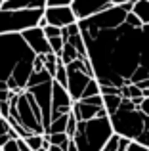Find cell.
<instances>
[{"label":"cell","mask_w":149,"mask_h":151,"mask_svg":"<svg viewBox=\"0 0 149 151\" xmlns=\"http://www.w3.org/2000/svg\"><path fill=\"white\" fill-rule=\"evenodd\" d=\"M90 65L100 86L134 82L149 88V25H142L132 12L115 27H92L78 21Z\"/></svg>","instance_id":"obj_1"},{"label":"cell","mask_w":149,"mask_h":151,"mask_svg":"<svg viewBox=\"0 0 149 151\" xmlns=\"http://www.w3.org/2000/svg\"><path fill=\"white\" fill-rule=\"evenodd\" d=\"M37 54L21 33L0 35V90H23L34 71Z\"/></svg>","instance_id":"obj_2"},{"label":"cell","mask_w":149,"mask_h":151,"mask_svg":"<svg viewBox=\"0 0 149 151\" xmlns=\"http://www.w3.org/2000/svg\"><path fill=\"white\" fill-rule=\"evenodd\" d=\"M0 115L10 121L19 138L46 132L44 115L27 88L17 92L0 90Z\"/></svg>","instance_id":"obj_3"},{"label":"cell","mask_w":149,"mask_h":151,"mask_svg":"<svg viewBox=\"0 0 149 151\" xmlns=\"http://www.w3.org/2000/svg\"><path fill=\"white\" fill-rule=\"evenodd\" d=\"M113 124L107 113L97 115L88 121H78L77 130L73 134V142L78 151H103V145L113 136Z\"/></svg>","instance_id":"obj_4"},{"label":"cell","mask_w":149,"mask_h":151,"mask_svg":"<svg viewBox=\"0 0 149 151\" xmlns=\"http://www.w3.org/2000/svg\"><path fill=\"white\" fill-rule=\"evenodd\" d=\"M109 119H111L115 134L124 136L128 140H138L145 130V126L149 124V117L138 109L136 101L128 100V98H122L119 109L109 115Z\"/></svg>","instance_id":"obj_5"},{"label":"cell","mask_w":149,"mask_h":151,"mask_svg":"<svg viewBox=\"0 0 149 151\" xmlns=\"http://www.w3.org/2000/svg\"><path fill=\"white\" fill-rule=\"evenodd\" d=\"M44 8H0V35L44 27Z\"/></svg>","instance_id":"obj_6"},{"label":"cell","mask_w":149,"mask_h":151,"mask_svg":"<svg viewBox=\"0 0 149 151\" xmlns=\"http://www.w3.org/2000/svg\"><path fill=\"white\" fill-rule=\"evenodd\" d=\"M65 67H67V90L71 94V98L77 101L84 96L88 82L94 78L92 65H90L88 58H82V59H74V61L67 63Z\"/></svg>","instance_id":"obj_7"},{"label":"cell","mask_w":149,"mask_h":151,"mask_svg":"<svg viewBox=\"0 0 149 151\" xmlns=\"http://www.w3.org/2000/svg\"><path fill=\"white\" fill-rule=\"evenodd\" d=\"M82 58H88V54H86L82 31L77 21L69 27H63V50H61L59 59L67 65V63L74 61V59H82Z\"/></svg>","instance_id":"obj_8"},{"label":"cell","mask_w":149,"mask_h":151,"mask_svg":"<svg viewBox=\"0 0 149 151\" xmlns=\"http://www.w3.org/2000/svg\"><path fill=\"white\" fill-rule=\"evenodd\" d=\"M130 2H134V0H73L71 8L77 19H84L94 14H100L103 10H109L113 6H122V4H130Z\"/></svg>","instance_id":"obj_9"},{"label":"cell","mask_w":149,"mask_h":151,"mask_svg":"<svg viewBox=\"0 0 149 151\" xmlns=\"http://www.w3.org/2000/svg\"><path fill=\"white\" fill-rule=\"evenodd\" d=\"M73 113L78 121H88V119H94L97 115L107 113L103 107V96L97 94V96H90V98H82V100H77L73 103Z\"/></svg>","instance_id":"obj_10"},{"label":"cell","mask_w":149,"mask_h":151,"mask_svg":"<svg viewBox=\"0 0 149 151\" xmlns=\"http://www.w3.org/2000/svg\"><path fill=\"white\" fill-rule=\"evenodd\" d=\"M44 19H46V25H54V27H59V29L78 21L71 6H46Z\"/></svg>","instance_id":"obj_11"},{"label":"cell","mask_w":149,"mask_h":151,"mask_svg":"<svg viewBox=\"0 0 149 151\" xmlns=\"http://www.w3.org/2000/svg\"><path fill=\"white\" fill-rule=\"evenodd\" d=\"M73 103L74 100L71 98L69 90L63 84H59L57 81H54V84H52V119L71 113Z\"/></svg>","instance_id":"obj_12"},{"label":"cell","mask_w":149,"mask_h":151,"mask_svg":"<svg viewBox=\"0 0 149 151\" xmlns=\"http://www.w3.org/2000/svg\"><path fill=\"white\" fill-rule=\"evenodd\" d=\"M21 35H23V38H25V42L31 46V50L37 55H44V54H48V52H52L48 37L44 35V29H42V27H31V29L23 31Z\"/></svg>","instance_id":"obj_13"},{"label":"cell","mask_w":149,"mask_h":151,"mask_svg":"<svg viewBox=\"0 0 149 151\" xmlns=\"http://www.w3.org/2000/svg\"><path fill=\"white\" fill-rule=\"evenodd\" d=\"M130 12L140 19L142 25H149V0H134Z\"/></svg>","instance_id":"obj_14"},{"label":"cell","mask_w":149,"mask_h":151,"mask_svg":"<svg viewBox=\"0 0 149 151\" xmlns=\"http://www.w3.org/2000/svg\"><path fill=\"white\" fill-rule=\"evenodd\" d=\"M11 138H19V136H17V132L14 130V126L10 124V121L0 115V147H2L8 140H11Z\"/></svg>","instance_id":"obj_15"},{"label":"cell","mask_w":149,"mask_h":151,"mask_svg":"<svg viewBox=\"0 0 149 151\" xmlns=\"http://www.w3.org/2000/svg\"><path fill=\"white\" fill-rule=\"evenodd\" d=\"M2 8H46V0H4Z\"/></svg>","instance_id":"obj_16"},{"label":"cell","mask_w":149,"mask_h":151,"mask_svg":"<svg viewBox=\"0 0 149 151\" xmlns=\"http://www.w3.org/2000/svg\"><path fill=\"white\" fill-rule=\"evenodd\" d=\"M44 136H46V140H48L50 144L59 145V147H63V149H67L69 140H71V136H67L65 132H46Z\"/></svg>","instance_id":"obj_17"},{"label":"cell","mask_w":149,"mask_h":151,"mask_svg":"<svg viewBox=\"0 0 149 151\" xmlns=\"http://www.w3.org/2000/svg\"><path fill=\"white\" fill-rule=\"evenodd\" d=\"M67 117H69V113L67 115H59V117H54L52 121H50L46 132H65V128H67Z\"/></svg>","instance_id":"obj_18"},{"label":"cell","mask_w":149,"mask_h":151,"mask_svg":"<svg viewBox=\"0 0 149 151\" xmlns=\"http://www.w3.org/2000/svg\"><path fill=\"white\" fill-rule=\"evenodd\" d=\"M25 142L29 144V147L33 151H37V149H40L42 145L46 144V136L44 134H31V136L25 138Z\"/></svg>","instance_id":"obj_19"},{"label":"cell","mask_w":149,"mask_h":151,"mask_svg":"<svg viewBox=\"0 0 149 151\" xmlns=\"http://www.w3.org/2000/svg\"><path fill=\"white\" fill-rule=\"evenodd\" d=\"M54 81H57L59 84H63L67 88V67H65V63L61 59H59V65H57L56 73H54Z\"/></svg>","instance_id":"obj_20"},{"label":"cell","mask_w":149,"mask_h":151,"mask_svg":"<svg viewBox=\"0 0 149 151\" xmlns=\"http://www.w3.org/2000/svg\"><path fill=\"white\" fill-rule=\"evenodd\" d=\"M48 42H50V48H52L54 54L61 55V50H63V33L57 35V37H50Z\"/></svg>","instance_id":"obj_21"},{"label":"cell","mask_w":149,"mask_h":151,"mask_svg":"<svg viewBox=\"0 0 149 151\" xmlns=\"http://www.w3.org/2000/svg\"><path fill=\"white\" fill-rule=\"evenodd\" d=\"M77 122H78V119L74 117V113L71 111L69 117H67V128H65V134H67V136H73V134H74V130H77Z\"/></svg>","instance_id":"obj_22"},{"label":"cell","mask_w":149,"mask_h":151,"mask_svg":"<svg viewBox=\"0 0 149 151\" xmlns=\"http://www.w3.org/2000/svg\"><path fill=\"white\" fill-rule=\"evenodd\" d=\"M42 29H44V35H46L48 38H50V37H57V35L63 33V29H59V27H54V25H44Z\"/></svg>","instance_id":"obj_23"},{"label":"cell","mask_w":149,"mask_h":151,"mask_svg":"<svg viewBox=\"0 0 149 151\" xmlns=\"http://www.w3.org/2000/svg\"><path fill=\"white\" fill-rule=\"evenodd\" d=\"M126 151H149V147H145L143 144H140V142L136 140H130L126 145Z\"/></svg>","instance_id":"obj_24"},{"label":"cell","mask_w":149,"mask_h":151,"mask_svg":"<svg viewBox=\"0 0 149 151\" xmlns=\"http://www.w3.org/2000/svg\"><path fill=\"white\" fill-rule=\"evenodd\" d=\"M4 151H19V145H17V138H11V140H8L6 144L2 145Z\"/></svg>","instance_id":"obj_25"},{"label":"cell","mask_w":149,"mask_h":151,"mask_svg":"<svg viewBox=\"0 0 149 151\" xmlns=\"http://www.w3.org/2000/svg\"><path fill=\"white\" fill-rule=\"evenodd\" d=\"M138 109L142 111L143 115H147V117H149V96H143V98H142V101H140Z\"/></svg>","instance_id":"obj_26"},{"label":"cell","mask_w":149,"mask_h":151,"mask_svg":"<svg viewBox=\"0 0 149 151\" xmlns=\"http://www.w3.org/2000/svg\"><path fill=\"white\" fill-rule=\"evenodd\" d=\"M136 142H140V144H143L145 147H149V124L145 126V130L142 132V136H140V138H138Z\"/></svg>","instance_id":"obj_27"},{"label":"cell","mask_w":149,"mask_h":151,"mask_svg":"<svg viewBox=\"0 0 149 151\" xmlns=\"http://www.w3.org/2000/svg\"><path fill=\"white\" fill-rule=\"evenodd\" d=\"M73 0H46V6H71Z\"/></svg>","instance_id":"obj_28"},{"label":"cell","mask_w":149,"mask_h":151,"mask_svg":"<svg viewBox=\"0 0 149 151\" xmlns=\"http://www.w3.org/2000/svg\"><path fill=\"white\" fill-rule=\"evenodd\" d=\"M17 145H19V151H33L29 147V144L25 142V138H17Z\"/></svg>","instance_id":"obj_29"},{"label":"cell","mask_w":149,"mask_h":151,"mask_svg":"<svg viewBox=\"0 0 149 151\" xmlns=\"http://www.w3.org/2000/svg\"><path fill=\"white\" fill-rule=\"evenodd\" d=\"M65 151H78L77 144H74V142H73V138H71V140H69V145H67V149H65Z\"/></svg>","instance_id":"obj_30"},{"label":"cell","mask_w":149,"mask_h":151,"mask_svg":"<svg viewBox=\"0 0 149 151\" xmlns=\"http://www.w3.org/2000/svg\"><path fill=\"white\" fill-rule=\"evenodd\" d=\"M48 151H65V149H63V147H59V145H54V144H50Z\"/></svg>","instance_id":"obj_31"},{"label":"cell","mask_w":149,"mask_h":151,"mask_svg":"<svg viewBox=\"0 0 149 151\" xmlns=\"http://www.w3.org/2000/svg\"><path fill=\"white\" fill-rule=\"evenodd\" d=\"M37 151H48V147H44V145H42L40 149H37Z\"/></svg>","instance_id":"obj_32"},{"label":"cell","mask_w":149,"mask_h":151,"mask_svg":"<svg viewBox=\"0 0 149 151\" xmlns=\"http://www.w3.org/2000/svg\"><path fill=\"white\" fill-rule=\"evenodd\" d=\"M2 4H4V0H0V8H2Z\"/></svg>","instance_id":"obj_33"},{"label":"cell","mask_w":149,"mask_h":151,"mask_svg":"<svg viewBox=\"0 0 149 151\" xmlns=\"http://www.w3.org/2000/svg\"><path fill=\"white\" fill-rule=\"evenodd\" d=\"M0 151H4V149H2V147H0Z\"/></svg>","instance_id":"obj_34"}]
</instances>
